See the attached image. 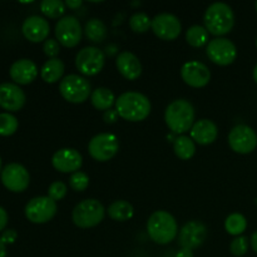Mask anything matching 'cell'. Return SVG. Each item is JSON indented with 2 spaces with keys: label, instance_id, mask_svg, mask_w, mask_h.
Instances as JSON below:
<instances>
[{
  "label": "cell",
  "instance_id": "1",
  "mask_svg": "<svg viewBox=\"0 0 257 257\" xmlns=\"http://www.w3.org/2000/svg\"><path fill=\"white\" fill-rule=\"evenodd\" d=\"M150 99L140 92H124L115 100L118 115L128 122H142L151 113Z\"/></svg>",
  "mask_w": 257,
  "mask_h": 257
},
{
  "label": "cell",
  "instance_id": "2",
  "mask_svg": "<svg viewBox=\"0 0 257 257\" xmlns=\"http://www.w3.org/2000/svg\"><path fill=\"white\" fill-rule=\"evenodd\" d=\"M203 23L208 34L222 38L228 34L235 25V14L232 8L226 3H213L206 9Z\"/></svg>",
  "mask_w": 257,
  "mask_h": 257
},
{
  "label": "cell",
  "instance_id": "3",
  "mask_svg": "<svg viewBox=\"0 0 257 257\" xmlns=\"http://www.w3.org/2000/svg\"><path fill=\"white\" fill-rule=\"evenodd\" d=\"M195 108L187 99H176L167 105L165 110V122L167 127L176 135L191 131L195 124Z\"/></svg>",
  "mask_w": 257,
  "mask_h": 257
},
{
  "label": "cell",
  "instance_id": "4",
  "mask_svg": "<svg viewBox=\"0 0 257 257\" xmlns=\"http://www.w3.org/2000/svg\"><path fill=\"white\" fill-rule=\"evenodd\" d=\"M147 233L153 242L167 245L178 236L177 221L167 211H155L147 221Z\"/></svg>",
  "mask_w": 257,
  "mask_h": 257
},
{
  "label": "cell",
  "instance_id": "5",
  "mask_svg": "<svg viewBox=\"0 0 257 257\" xmlns=\"http://www.w3.org/2000/svg\"><path fill=\"white\" fill-rule=\"evenodd\" d=\"M105 215L102 203L95 198H88L82 201L74 207L72 212V220L79 228H92L99 225Z\"/></svg>",
  "mask_w": 257,
  "mask_h": 257
},
{
  "label": "cell",
  "instance_id": "6",
  "mask_svg": "<svg viewBox=\"0 0 257 257\" xmlns=\"http://www.w3.org/2000/svg\"><path fill=\"white\" fill-rule=\"evenodd\" d=\"M59 92L67 102L80 104L90 97L92 87L90 83L82 75L69 74L60 80Z\"/></svg>",
  "mask_w": 257,
  "mask_h": 257
},
{
  "label": "cell",
  "instance_id": "7",
  "mask_svg": "<svg viewBox=\"0 0 257 257\" xmlns=\"http://www.w3.org/2000/svg\"><path fill=\"white\" fill-rule=\"evenodd\" d=\"M104 63V53L97 47H85L75 55V67L85 77H93L102 72Z\"/></svg>",
  "mask_w": 257,
  "mask_h": 257
},
{
  "label": "cell",
  "instance_id": "8",
  "mask_svg": "<svg viewBox=\"0 0 257 257\" xmlns=\"http://www.w3.org/2000/svg\"><path fill=\"white\" fill-rule=\"evenodd\" d=\"M119 150L118 138L112 133H99L88 143V152L93 160L98 162H107L117 155Z\"/></svg>",
  "mask_w": 257,
  "mask_h": 257
},
{
  "label": "cell",
  "instance_id": "9",
  "mask_svg": "<svg viewBox=\"0 0 257 257\" xmlns=\"http://www.w3.org/2000/svg\"><path fill=\"white\" fill-rule=\"evenodd\" d=\"M206 54L212 63L220 67L232 64L237 57V48L227 38H215L206 47Z\"/></svg>",
  "mask_w": 257,
  "mask_h": 257
},
{
  "label": "cell",
  "instance_id": "10",
  "mask_svg": "<svg viewBox=\"0 0 257 257\" xmlns=\"http://www.w3.org/2000/svg\"><path fill=\"white\" fill-rule=\"evenodd\" d=\"M83 29L75 17L68 15L58 20L55 24V37L58 43L65 48H75L82 40Z\"/></svg>",
  "mask_w": 257,
  "mask_h": 257
},
{
  "label": "cell",
  "instance_id": "11",
  "mask_svg": "<svg viewBox=\"0 0 257 257\" xmlns=\"http://www.w3.org/2000/svg\"><path fill=\"white\" fill-rule=\"evenodd\" d=\"M58 206L55 201L48 196L34 197L25 206V216L33 223L49 222L57 215Z\"/></svg>",
  "mask_w": 257,
  "mask_h": 257
},
{
  "label": "cell",
  "instance_id": "12",
  "mask_svg": "<svg viewBox=\"0 0 257 257\" xmlns=\"http://www.w3.org/2000/svg\"><path fill=\"white\" fill-rule=\"evenodd\" d=\"M228 145L233 152L248 155L257 147V133L250 125H235L228 135Z\"/></svg>",
  "mask_w": 257,
  "mask_h": 257
},
{
  "label": "cell",
  "instance_id": "13",
  "mask_svg": "<svg viewBox=\"0 0 257 257\" xmlns=\"http://www.w3.org/2000/svg\"><path fill=\"white\" fill-rule=\"evenodd\" d=\"M208 231L205 223L200 221H190L178 232V245L181 248H187V250H195L202 246L207 238Z\"/></svg>",
  "mask_w": 257,
  "mask_h": 257
},
{
  "label": "cell",
  "instance_id": "14",
  "mask_svg": "<svg viewBox=\"0 0 257 257\" xmlns=\"http://www.w3.org/2000/svg\"><path fill=\"white\" fill-rule=\"evenodd\" d=\"M2 182L12 192H23L29 187L30 176L20 163H9L0 172Z\"/></svg>",
  "mask_w": 257,
  "mask_h": 257
},
{
  "label": "cell",
  "instance_id": "15",
  "mask_svg": "<svg viewBox=\"0 0 257 257\" xmlns=\"http://www.w3.org/2000/svg\"><path fill=\"white\" fill-rule=\"evenodd\" d=\"M151 29L155 33L156 37L160 38L161 40L171 42L180 37L181 32H182V25L176 15L162 13L153 18Z\"/></svg>",
  "mask_w": 257,
  "mask_h": 257
},
{
  "label": "cell",
  "instance_id": "16",
  "mask_svg": "<svg viewBox=\"0 0 257 257\" xmlns=\"http://www.w3.org/2000/svg\"><path fill=\"white\" fill-rule=\"evenodd\" d=\"M181 77L187 85L192 88H203L210 83L211 72L208 67L198 60L185 63L181 68Z\"/></svg>",
  "mask_w": 257,
  "mask_h": 257
},
{
  "label": "cell",
  "instance_id": "17",
  "mask_svg": "<svg viewBox=\"0 0 257 257\" xmlns=\"http://www.w3.org/2000/svg\"><path fill=\"white\" fill-rule=\"evenodd\" d=\"M52 165L62 173H74L82 167L83 157L74 148H62L53 155Z\"/></svg>",
  "mask_w": 257,
  "mask_h": 257
},
{
  "label": "cell",
  "instance_id": "18",
  "mask_svg": "<svg viewBox=\"0 0 257 257\" xmlns=\"http://www.w3.org/2000/svg\"><path fill=\"white\" fill-rule=\"evenodd\" d=\"M23 35L32 43H40L47 40L50 33V25L45 18L32 15L24 20L22 25Z\"/></svg>",
  "mask_w": 257,
  "mask_h": 257
},
{
  "label": "cell",
  "instance_id": "19",
  "mask_svg": "<svg viewBox=\"0 0 257 257\" xmlns=\"http://www.w3.org/2000/svg\"><path fill=\"white\" fill-rule=\"evenodd\" d=\"M25 100L24 90L18 84L9 82L0 84V107L15 112L24 107Z\"/></svg>",
  "mask_w": 257,
  "mask_h": 257
},
{
  "label": "cell",
  "instance_id": "20",
  "mask_svg": "<svg viewBox=\"0 0 257 257\" xmlns=\"http://www.w3.org/2000/svg\"><path fill=\"white\" fill-rule=\"evenodd\" d=\"M193 142L201 146H208L217 140L218 128L213 120L200 119L196 120L190 131Z\"/></svg>",
  "mask_w": 257,
  "mask_h": 257
},
{
  "label": "cell",
  "instance_id": "21",
  "mask_svg": "<svg viewBox=\"0 0 257 257\" xmlns=\"http://www.w3.org/2000/svg\"><path fill=\"white\" fill-rule=\"evenodd\" d=\"M9 73L15 84H30L38 77V67L33 60L23 58L13 63Z\"/></svg>",
  "mask_w": 257,
  "mask_h": 257
},
{
  "label": "cell",
  "instance_id": "22",
  "mask_svg": "<svg viewBox=\"0 0 257 257\" xmlns=\"http://www.w3.org/2000/svg\"><path fill=\"white\" fill-rule=\"evenodd\" d=\"M115 65L119 74L127 80H136L142 74V64L137 55L131 52H122L115 59Z\"/></svg>",
  "mask_w": 257,
  "mask_h": 257
},
{
  "label": "cell",
  "instance_id": "23",
  "mask_svg": "<svg viewBox=\"0 0 257 257\" xmlns=\"http://www.w3.org/2000/svg\"><path fill=\"white\" fill-rule=\"evenodd\" d=\"M64 70V63L59 58H54V59H49L44 63V65L40 69V77L45 83L53 84V83H57L62 79Z\"/></svg>",
  "mask_w": 257,
  "mask_h": 257
},
{
  "label": "cell",
  "instance_id": "24",
  "mask_svg": "<svg viewBox=\"0 0 257 257\" xmlns=\"http://www.w3.org/2000/svg\"><path fill=\"white\" fill-rule=\"evenodd\" d=\"M114 93L109 88L99 87L94 89L90 94V103L98 110H109L115 104Z\"/></svg>",
  "mask_w": 257,
  "mask_h": 257
},
{
  "label": "cell",
  "instance_id": "25",
  "mask_svg": "<svg viewBox=\"0 0 257 257\" xmlns=\"http://www.w3.org/2000/svg\"><path fill=\"white\" fill-rule=\"evenodd\" d=\"M84 33L88 40H90L94 44H99V43L104 42L107 39L108 28L102 20L93 18V19H89L85 23Z\"/></svg>",
  "mask_w": 257,
  "mask_h": 257
},
{
  "label": "cell",
  "instance_id": "26",
  "mask_svg": "<svg viewBox=\"0 0 257 257\" xmlns=\"http://www.w3.org/2000/svg\"><path fill=\"white\" fill-rule=\"evenodd\" d=\"M107 212H108V216H109L112 220L119 221V222H124V221L131 220V218L133 217L135 210H133V206L131 205L128 201L118 200L110 203Z\"/></svg>",
  "mask_w": 257,
  "mask_h": 257
},
{
  "label": "cell",
  "instance_id": "27",
  "mask_svg": "<svg viewBox=\"0 0 257 257\" xmlns=\"http://www.w3.org/2000/svg\"><path fill=\"white\" fill-rule=\"evenodd\" d=\"M173 151L180 160H191L196 153V143L188 136H178L173 142Z\"/></svg>",
  "mask_w": 257,
  "mask_h": 257
},
{
  "label": "cell",
  "instance_id": "28",
  "mask_svg": "<svg viewBox=\"0 0 257 257\" xmlns=\"http://www.w3.org/2000/svg\"><path fill=\"white\" fill-rule=\"evenodd\" d=\"M208 32L202 25H192L186 32V42L193 48H202L208 44Z\"/></svg>",
  "mask_w": 257,
  "mask_h": 257
},
{
  "label": "cell",
  "instance_id": "29",
  "mask_svg": "<svg viewBox=\"0 0 257 257\" xmlns=\"http://www.w3.org/2000/svg\"><path fill=\"white\" fill-rule=\"evenodd\" d=\"M225 228L227 231V233L232 236H242V233L245 232L246 228H247V220L243 215L241 213H231L230 216H227L225 221Z\"/></svg>",
  "mask_w": 257,
  "mask_h": 257
},
{
  "label": "cell",
  "instance_id": "30",
  "mask_svg": "<svg viewBox=\"0 0 257 257\" xmlns=\"http://www.w3.org/2000/svg\"><path fill=\"white\" fill-rule=\"evenodd\" d=\"M40 10L45 17L50 19H58L64 14L65 3L60 0H44L40 3Z\"/></svg>",
  "mask_w": 257,
  "mask_h": 257
},
{
  "label": "cell",
  "instance_id": "31",
  "mask_svg": "<svg viewBox=\"0 0 257 257\" xmlns=\"http://www.w3.org/2000/svg\"><path fill=\"white\" fill-rule=\"evenodd\" d=\"M152 27V19L146 13H136L130 18V28L135 33L143 34L147 33Z\"/></svg>",
  "mask_w": 257,
  "mask_h": 257
},
{
  "label": "cell",
  "instance_id": "32",
  "mask_svg": "<svg viewBox=\"0 0 257 257\" xmlns=\"http://www.w3.org/2000/svg\"><path fill=\"white\" fill-rule=\"evenodd\" d=\"M18 127H19V122H18L17 117L9 112L0 113V136H12L17 132Z\"/></svg>",
  "mask_w": 257,
  "mask_h": 257
},
{
  "label": "cell",
  "instance_id": "33",
  "mask_svg": "<svg viewBox=\"0 0 257 257\" xmlns=\"http://www.w3.org/2000/svg\"><path fill=\"white\" fill-rule=\"evenodd\" d=\"M69 186L77 192H83L89 186V176L82 171L72 173V176L69 177Z\"/></svg>",
  "mask_w": 257,
  "mask_h": 257
},
{
  "label": "cell",
  "instance_id": "34",
  "mask_svg": "<svg viewBox=\"0 0 257 257\" xmlns=\"http://www.w3.org/2000/svg\"><path fill=\"white\" fill-rule=\"evenodd\" d=\"M248 246H250V240L246 236H237V237L233 238L230 243V252L233 256L241 257L246 255L248 250Z\"/></svg>",
  "mask_w": 257,
  "mask_h": 257
},
{
  "label": "cell",
  "instance_id": "35",
  "mask_svg": "<svg viewBox=\"0 0 257 257\" xmlns=\"http://www.w3.org/2000/svg\"><path fill=\"white\" fill-rule=\"evenodd\" d=\"M67 185L64 182H62V181H55V182L50 183V186L48 187V197H50L55 202L63 200L67 196Z\"/></svg>",
  "mask_w": 257,
  "mask_h": 257
},
{
  "label": "cell",
  "instance_id": "36",
  "mask_svg": "<svg viewBox=\"0 0 257 257\" xmlns=\"http://www.w3.org/2000/svg\"><path fill=\"white\" fill-rule=\"evenodd\" d=\"M43 50L44 54L47 55L49 59H54L59 55L60 53V44L58 43L57 39H47L43 44Z\"/></svg>",
  "mask_w": 257,
  "mask_h": 257
},
{
  "label": "cell",
  "instance_id": "37",
  "mask_svg": "<svg viewBox=\"0 0 257 257\" xmlns=\"http://www.w3.org/2000/svg\"><path fill=\"white\" fill-rule=\"evenodd\" d=\"M2 240L5 245H10V243H14L17 241L18 233L17 231L13 230V228H9V230H4L2 233Z\"/></svg>",
  "mask_w": 257,
  "mask_h": 257
},
{
  "label": "cell",
  "instance_id": "38",
  "mask_svg": "<svg viewBox=\"0 0 257 257\" xmlns=\"http://www.w3.org/2000/svg\"><path fill=\"white\" fill-rule=\"evenodd\" d=\"M118 113L115 109H109V110H105L104 114H103V119H104L105 123H108V124H113V123L117 122L118 119Z\"/></svg>",
  "mask_w": 257,
  "mask_h": 257
},
{
  "label": "cell",
  "instance_id": "39",
  "mask_svg": "<svg viewBox=\"0 0 257 257\" xmlns=\"http://www.w3.org/2000/svg\"><path fill=\"white\" fill-rule=\"evenodd\" d=\"M8 225V213L5 211V208H3L0 206V231L4 230Z\"/></svg>",
  "mask_w": 257,
  "mask_h": 257
},
{
  "label": "cell",
  "instance_id": "40",
  "mask_svg": "<svg viewBox=\"0 0 257 257\" xmlns=\"http://www.w3.org/2000/svg\"><path fill=\"white\" fill-rule=\"evenodd\" d=\"M82 4H83L82 0H67V2H65V7H68L72 10L79 9V8L82 7Z\"/></svg>",
  "mask_w": 257,
  "mask_h": 257
},
{
  "label": "cell",
  "instance_id": "41",
  "mask_svg": "<svg viewBox=\"0 0 257 257\" xmlns=\"http://www.w3.org/2000/svg\"><path fill=\"white\" fill-rule=\"evenodd\" d=\"M176 257H193V252L191 250H187V248H181L176 253Z\"/></svg>",
  "mask_w": 257,
  "mask_h": 257
},
{
  "label": "cell",
  "instance_id": "42",
  "mask_svg": "<svg viewBox=\"0 0 257 257\" xmlns=\"http://www.w3.org/2000/svg\"><path fill=\"white\" fill-rule=\"evenodd\" d=\"M250 245H251V247H252V250L257 253V231H255V232L252 233V236H251Z\"/></svg>",
  "mask_w": 257,
  "mask_h": 257
},
{
  "label": "cell",
  "instance_id": "43",
  "mask_svg": "<svg viewBox=\"0 0 257 257\" xmlns=\"http://www.w3.org/2000/svg\"><path fill=\"white\" fill-rule=\"evenodd\" d=\"M0 257H7V245L3 242L2 237H0Z\"/></svg>",
  "mask_w": 257,
  "mask_h": 257
},
{
  "label": "cell",
  "instance_id": "44",
  "mask_svg": "<svg viewBox=\"0 0 257 257\" xmlns=\"http://www.w3.org/2000/svg\"><path fill=\"white\" fill-rule=\"evenodd\" d=\"M252 77H253V80H255V83H256V84H257V64L255 65V68H253Z\"/></svg>",
  "mask_w": 257,
  "mask_h": 257
},
{
  "label": "cell",
  "instance_id": "45",
  "mask_svg": "<svg viewBox=\"0 0 257 257\" xmlns=\"http://www.w3.org/2000/svg\"><path fill=\"white\" fill-rule=\"evenodd\" d=\"M2 165H3V163H2V158H0V172H2V170H3Z\"/></svg>",
  "mask_w": 257,
  "mask_h": 257
},
{
  "label": "cell",
  "instance_id": "46",
  "mask_svg": "<svg viewBox=\"0 0 257 257\" xmlns=\"http://www.w3.org/2000/svg\"><path fill=\"white\" fill-rule=\"evenodd\" d=\"M255 7H256V12H257V2H256V4H255Z\"/></svg>",
  "mask_w": 257,
  "mask_h": 257
},
{
  "label": "cell",
  "instance_id": "47",
  "mask_svg": "<svg viewBox=\"0 0 257 257\" xmlns=\"http://www.w3.org/2000/svg\"><path fill=\"white\" fill-rule=\"evenodd\" d=\"M256 48H257V38H256Z\"/></svg>",
  "mask_w": 257,
  "mask_h": 257
}]
</instances>
